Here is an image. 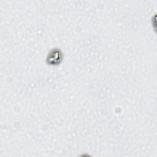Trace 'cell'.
Listing matches in <instances>:
<instances>
[{
	"label": "cell",
	"instance_id": "1",
	"mask_svg": "<svg viewBox=\"0 0 157 157\" xmlns=\"http://www.w3.org/2000/svg\"><path fill=\"white\" fill-rule=\"evenodd\" d=\"M63 58L62 53L58 48H53L50 50L47 58V63L48 64L56 65L61 63Z\"/></svg>",
	"mask_w": 157,
	"mask_h": 157
}]
</instances>
